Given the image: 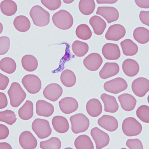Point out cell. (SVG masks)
Wrapping results in <instances>:
<instances>
[{"mask_svg":"<svg viewBox=\"0 0 149 149\" xmlns=\"http://www.w3.org/2000/svg\"><path fill=\"white\" fill-rule=\"evenodd\" d=\"M29 15L33 24L39 27L47 26L50 22V14L40 6L32 7Z\"/></svg>","mask_w":149,"mask_h":149,"instance_id":"obj_1","label":"cell"},{"mask_svg":"<svg viewBox=\"0 0 149 149\" xmlns=\"http://www.w3.org/2000/svg\"><path fill=\"white\" fill-rule=\"evenodd\" d=\"M52 21L56 27L62 30L70 29L74 23L72 15L69 12L63 10H60L53 15Z\"/></svg>","mask_w":149,"mask_h":149,"instance_id":"obj_2","label":"cell"},{"mask_svg":"<svg viewBox=\"0 0 149 149\" xmlns=\"http://www.w3.org/2000/svg\"><path fill=\"white\" fill-rule=\"evenodd\" d=\"M8 93L10 100V105L14 107H19L26 97V92L17 82L12 84L10 88L8 91Z\"/></svg>","mask_w":149,"mask_h":149,"instance_id":"obj_3","label":"cell"},{"mask_svg":"<svg viewBox=\"0 0 149 149\" xmlns=\"http://www.w3.org/2000/svg\"><path fill=\"white\" fill-rule=\"evenodd\" d=\"M72 124V131L74 134L86 131L90 126V120L86 115L78 113L70 118Z\"/></svg>","mask_w":149,"mask_h":149,"instance_id":"obj_4","label":"cell"},{"mask_svg":"<svg viewBox=\"0 0 149 149\" xmlns=\"http://www.w3.org/2000/svg\"><path fill=\"white\" fill-rule=\"evenodd\" d=\"M32 130L39 139H45L50 136L52 129L48 121L42 119H35L32 124Z\"/></svg>","mask_w":149,"mask_h":149,"instance_id":"obj_5","label":"cell"},{"mask_svg":"<svg viewBox=\"0 0 149 149\" xmlns=\"http://www.w3.org/2000/svg\"><path fill=\"white\" fill-rule=\"evenodd\" d=\"M122 129L124 134L127 136H136L142 132V126L135 118L128 117L124 120Z\"/></svg>","mask_w":149,"mask_h":149,"instance_id":"obj_6","label":"cell"},{"mask_svg":"<svg viewBox=\"0 0 149 149\" xmlns=\"http://www.w3.org/2000/svg\"><path fill=\"white\" fill-rule=\"evenodd\" d=\"M22 83L24 88L31 94L38 93L41 88V81L39 77L34 74H29L24 77Z\"/></svg>","mask_w":149,"mask_h":149,"instance_id":"obj_7","label":"cell"},{"mask_svg":"<svg viewBox=\"0 0 149 149\" xmlns=\"http://www.w3.org/2000/svg\"><path fill=\"white\" fill-rule=\"evenodd\" d=\"M103 88L107 92L118 94L125 91L128 88V84L125 80L122 78H117L105 82Z\"/></svg>","mask_w":149,"mask_h":149,"instance_id":"obj_8","label":"cell"},{"mask_svg":"<svg viewBox=\"0 0 149 149\" xmlns=\"http://www.w3.org/2000/svg\"><path fill=\"white\" fill-rule=\"evenodd\" d=\"M91 135L95 141L97 149H102L109 145L110 141L109 135L97 127H95L91 130Z\"/></svg>","mask_w":149,"mask_h":149,"instance_id":"obj_9","label":"cell"},{"mask_svg":"<svg viewBox=\"0 0 149 149\" xmlns=\"http://www.w3.org/2000/svg\"><path fill=\"white\" fill-rule=\"evenodd\" d=\"M132 90L138 97H143L149 91V81L145 78L136 79L132 82Z\"/></svg>","mask_w":149,"mask_h":149,"instance_id":"obj_10","label":"cell"},{"mask_svg":"<svg viewBox=\"0 0 149 149\" xmlns=\"http://www.w3.org/2000/svg\"><path fill=\"white\" fill-rule=\"evenodd\" d=\"M43 93L46 99L51 102H56L62 95L63 89L57 84H51L44 88Z\"/></svg>","mask_w":149,"mask_h":149,"instance_id":"obj_11","label":"cell"},{"mask_svg":"<svg viewBox=\"0 0 149 149\" xmlns=\"http://www.w3.org/2000/svg\"><path fill=\"white\" fill-rule=\"evenodd\" d=\"M126 34V30L123 26L115 24L109 27L105 35L108 40L118 41L123 38Z\"/></svg>","mask_w":149,"mask_h":149,"instance_id":"obj_12","label":"cell"},{"mask_svg":"<svg viewBox=\"0 0 149 149\" xmlns=\"http://www.w3.org/2000/svg\"><path fill=\"white\" fill-rule=\"evenodd\" d=\"M103 63L102 56L97 53H93L88 55L84 60L85 67L91 71H96L100 68Z\"/></svg>","mask_w":149,"mask_h":149,"instance_id":"obj_13","label":"cell"},{"mask_svg":"<svg viewBox=\"0 0 149 149\" xmlns=\"http://www.w3.org/2000/svg\"><path fill=\"white\" fill-rule=\"evenodd\" d=\"M96 14L104 17L109 24L117 21L119 17L118 11L114 7H98Z\"/></svg>","mask_w":149,"mask_h":149,"instance_id":"obj_14","label":"cell"},{"mask_svg":"<svg viewBox=\"0 0 149 149\" xmlns=\"http://www.w3.org/2000/svg\"><path fill=\"white\" fill-rule=\"evenodd\" d=\"M19 143L20 146L24 149H34L37 145V140L29 131H25L20 134Z\"/></svg>","mask_w":149,"mask_h":149,"instance_id":"obj_15","label":"cell"},{"mask_svg":"<svg viewBox=\"0 0 149 149\" xmlns=\"http://www.w3.org/2000/svg\"><path fill=\"white\" fill-rule=\"evenodd\" d=\"M102 53L105 59L109 60L118 59L121 55L120 50L116 44L108 43L102 48Z\"/></svg>","mask_w":149,"mask_h":149,"instance_id":"obj_16","label":"cell"},{"mask_svg":"<svg viewBox=\"0 0 149 149\" xmlns=\"http://www.w3.org/2000/svg\"><path fill=\"white\" fill-rule=\"evenodd\" d=\"M61 111L66 114H70L76 111L79 104L76 100L71 97H66L62 99L59 102Z\"/></svg>","mask_w":149,"mask_h":149,"instance_id":"obj_17","label":"cell"},{"mask_svg":"<svg viewBox=\"0 0 149 149\" xmlns=\"http://www.w3.org/2000/svg\"><path fill=\"white\" fill-rule=\"evenodd\" d=\"M98 125L109 132H114L118 127V122L115 117L108 115H104L98 119Z\"/></svg>","mask_w":149,"mask_h":149,"instance_id":"obj_18","label":"cell"},{"mask_svg":"<svg viewBox=\"0 0 149 149\" xmlns=\"http://www.w3.org/2000/svg\"><path fill=\"white\" fill-rule=\"evenodd\" d=\"M54 111V107L50 103L43 100L37 101L36 104V112L37 115L43 117H50Z\"/></svg>","mask_w":149,"mask_h":149,"instance_id":"obj_19","label":"cell"},{"mask_svg":"<svg viewBox=\"0 0 149 149\" xmlns=\"http://www.w3.org/2000/svg\"><path fill=\"white\" fill-rule=\"evenodd\" d=\"M120 70L118 64L116 63H107L104 65L100 72V76L102 79H107L118 74Z\"/></svg>","mask_w":149,"mask_h":149,"instance_id":"obj_20","label":"cell"},{"mask_svg":"<svg viewBox=\"0 0 149 149\" xmlns=\"http://www.w3.org/2000/svg\"><path fill=\"white\" fill-rule=\"evenodd\" d=\"M100 98L104 103L105 112L113 113L118 110V104L115 97L106 93H102Z\"/></svg>","mask_w":149,"mask_h":149,"instance_id":"obj_21","label":"cell"},{"mask_svg":"<svg viewBox=\"0 0 149 149\" xmlns=\"http://www.w3.org/2000/svg\"><path fill=\"white\" fill-rule=\"evenodd\" d=\"M122 109L126 111H131L135 107L137 100L129 93H123L118 97Z\"/></svg>","mask_w":149,"mask_h":149,"instance_id":"obj_22","label":"cell"},{"mask_svg":"<svg viewBox=\"0 0 149 149\" xmlns=\"http://www.w3.org/2000/svg\"><path fill=\"white\" fill-rule=\"evenodd\" d=\"M122 70L127 76L133 77L138 74L140 67L138 63L134 60L127 59L122 64Z\"/></svg>","mask_w":149,"mask_h":149,"instance_id":"obj_23","label":"cell"},{"mask_svg":"<svg viewBox=\"0 0 149 149\" xmlns=\"http://www.w3.org/2000/svg\"><path fill=\"white\" fill-rule=\"evenodd\" d=\"M86 111L88 115L93 117H97L101 114L102 107L100 101L96 98H92L86 103Z\"/></svg>","mask_w":149,"mask_h":149,"instance_id":"obj_24","label":"cell"},{"mask_svg":"<svg viewBox=\"0 0 149 149\" xmlns=\"http://www.w3.org/2000/svg\"><path fill=\"white\" fill-rule=\"evenodd\" d=\"M52 124L55 130L61 134L65 133L69 129V124L67 119L62 116H56L53 117Z\"/></svg>","mask_w":149,"mask_h":149,"instance_id":"obj_25","label":"cell"},{"mask_svg":"<svg viewBox=\"0 0 149 149\" xmlns=\"http://www.w3.org/2000/svg\"><path fill=\"white\" fill-rule=\"evenodd\" d=\"M89 22L95 34L98 36L103 34L107 27V23L102 17L97 15H94L90 19Z\"/></svg>","mask_w":149,"mask_h":149,"instance_id":"obj_26","label":"cell"},{"mask_svg":"<svg viewBox=\"0 0 149 149\" xmlns=\"http://www.w3.org/2000/svg\"><path fill=\"white\" fill-rule=\"evenodd\" d=\"M122 51L126 56H134L137 53L138 47L137 45L131 39H127L120 43Z\"/></svg>","mask_w":149,"mask_h":149,"instance_id":"obj_27","label":"cell"},{"mask_svg":"<svg viewBox=\"0 0 149 149\" xmlns=\"http://www.w3.org/2000/svg\"><path fill=\"white\" fill-rule=\"evenodd\" d=\"M19 117L24 120H28L33 115V104L32 102L27 100L18 112Z\"/></svg>","mask_w":149,"mask_h":149,"instance_id":"obj_28","label":"cell"},{"mask_svg":"<svg viewBox=\"0 0 149 149\" xmlns=\"http://www.w3.org/2000/svg\"><path fill=\"white\" fill-rule=\"evenodd\" d=\"M14 26L19 31L26 32L31 27V22L26 16L19 15L15 17L14 20Z\"/></svg>","mask_w":149,"mask_h":149,"instance_id":"obj_29","label":"cell"},{"mask_svg":"<svg viewBox=\"0 0 149 149\" xmlns=\"http://www.w3.org/2000/svg\"><path fill=\"white\" fill-rule=\"evenodd\" d=\"M22 64L24 69L26 71L33 72L37 68L38 61L32 55H26L22 59Z\"/></svg>","mask_w":149,"mask_h":149,"instance_id":"obj_30","label":"cell"},{"mask_svg":"<svg viewBox=\"0 0 149 149\" xmlns=\"http://www.w3.org/2000/svg\"><path fill=\"white\" fill-rule=\"evenodd\" d=\"M74 146L77 149H93V143L88 136L81 135L74 141Z\"/></svg>","mask_w":149,"mask_h":149,"instance_id":"obj_31","label":"cell"},{"mask_svg":"<svg viewBox=\"0 0 149 149\" xmlns=\"http://www.w3.org/2000/svg\"><path fill=\"white\" fill-rule=\"evenodd\" d=\"M17 3L11 0H4L1 3V10L4 15L12 16L17 11Z\"/></svg>","mask_w":149,"mask_h":149,"instance_id":"obj_32","label":"cell"},{"mask_svg":"<svg viewBox=\"0 0 149 149\" xmlns=\"http://www.w3.org/2000/svg\"><path fill=\"white\" fill-rule=\"evenodd\" d=\"M60 79L62 84L68 88L72 87L76 83V77L74 73L70 70H65L62 72Z\"/></svg>","mask_w":149,"mask_h":149,"instance_id":"obj_33","label":"cell"},{"mask_svg":"<svg viewBox=\"0 0 149 149\" xmlns=\"http://www.w3.org/2000/svg\"><path fill=\"white\" fill-rule=\"evenodd\" d=\"M133 37L140 44H146L149 41V31L143 27H138L134 30Z\"/></svg>","mask_w":149,"mask_h":149,"instance_id":"obj_34","label":"cell"},{"mask_svg":"<svg viewBox=\"0 0 149 149\" xmlns=\"http://www.w3.org/2000/svg\"><path fill=\"white\" fill-rule=\"evenodd\" d=\"M0 69L2 71L11 74L16 70L17 64L15 61L11 58H3L0 61Z\"/></svg>","mask_w":149,"mask_h":149,"instance_id":"obj_35","label":"cell"},{"mask_svg":"<svg viewBox=\"0 0 149 149\" xmlns=\"http://www.w3.org/2000/svg\"><path fill=\"white\" fill-rule=\"evenodd\" d=\"M95 8L93 0H81L79 4V10L81 14L88 15L93 13Z\"/></svg>","mask_w":149,"mask_h":149,"instance_id":"obj_36","label":"cell"},{"mask_svg":"<svg viewBox=\"0 0 149 149\" xmlns=\"http://www.w3.org/2000/svg\"><path fill=\"white\" fill-rule=\"evenodd\" d=\"M72 50L76 56L81 57L85 56L88 51V45L86 43L79 40L74 41L72 46Z\"/></svg>","mask_w":149,"mask_h":149,"instance_id":"obj_37","label":"cell"},{"mask_svg":"<svg viewBox=\"0 0 149 149\" xmlns=\"http://www.w3.org/2000/svg\"><path fill=\"white\" fill-rule=\"evenodd\" d=\"M76 34L79 39L86 40L92 37V32L88 25L81 24L77 28Z\"/></svg>","mask_w":149,"mask_h":149,"instance_id":"obj_38","label":"cell"},{"mask_svg":"<svg viewBox=\"0 0 149 149\" xmlns=\"http://www.w3.org/2000/svg\"><path fill=\"white\" fill-rule=\"evenodd\" d=\"M40 147L43 149H60L61 147V142L59 138L52 137L40 143Z\"/></svg>","mask_w":149,"mask_h":149,"instance_id":"obj_39","label":"cell"},{"mask_svg":"<svg viewBox=\"0 0 149 149\" xmlns=\"http://www.w3.org/2000/svg\"><path fill=\"white\" fill-rule=\"evenodd\" d=\"M17 118L14 111L6 110L0 112V121L5 122L10 125H13L17 120Z\"/></svg>","mask_w":149,"mask_h":149,"instance_id":"obj_40","label":"cell"},{"mask_svg":"<svg viewBox=\"0 0 149 149\" xmlns=\"http://www.w3.org/2000/svg\"><path fill=\"white\" fill-rule=\"evenodd\" d=\"M136 115L144 123H149V107L147 105H141L136 111Z\"/></svg>","mask_w":149,"mask_h":149,"instance_id":"obj_41","label":"cell"},{"mask_svg":"<svg viewBox=\"0 0 149 149\" xmlns=\"http://www.w3.org/2000/svg\"><path fill=\"white\" fill-rule=\"evenodd\" d=\"M41 2L43 5L50 10H55L59 9L62 3L60 0H41Z\"/></svg>","mask_w":149,"mask_h":149,"instance_id":"obj_42","label":"cell"},{"mask_svg":"<svg viewBox=\"0 0 149 149\" xmlns=\"http://www.w3.org/2000/svg\"><path fill=\"white\" fill-rule=\"evenodd\" d=\"M10 46V40L7 36L0 37V54H5L9 51Z\"/></svg>","mask_w":149,"mask_h":149,"instance_id":"obj_43","label":"cell"},{"mask_svg":"<svg viewBox=\"0 0 149 149\" xmlns=\"http://www.w3.org/2000/svg\"><path fill=\"white\" fill-rule=\"evenodd\" d=\"M126 144L129 149H143L142 143L139 139H128Z\"/></svg>","mask_w":149,"mask_h":149,"instance_id":"obj_44","label":"cell"},{"mask_svg":"<svg viewBox=\"0 0 149 149\" xmlns=\"http://www.w3.org/2000/svg\"><path fill=\"white\" fill-rule=\"evenodd\" d=\"M139 18L143 24L149 26V11H141Z\"/></svg>","mask_w":149,"mask_h":149,"instance_id":"obj_45","label":"cell"},{"mask_svg":"<svg viewBox=\"0 0 149 149\" xmlns=\"http://www.w3.org/2000/svg\"><path fill=\"white\" fill-rule=\"evenodd\" d=\"M9 83V78L2 74H0V90H5Z\"/></svg>","mask_w":149,"mask_h":149,"instance_id":"obj_46","label":"cell"},{"mask_svg":"<svg viewBox=\"0 0 149 149\" xmlns=\"http://www.w3.org/2000/svg\"><path fill=\"white\" fill-rule=\"evenodd\" d=\"M9 135V128L3 124H0V139L3 140L7 138Z\"/></svg>","mask_w":149,"mask_h":149,"instance_id":"obj_47","label":"cell"},{"mask_svg":"<svg viewBox=\"0 0 149 149\" xmlns=\"http://www.w3.org/2000/svg\"><path fill=\"white\" fill-rule=\"evenodd\" d=\"M8 103V100L5 94L3 93H0V109L6 108Z\"/></svg>","mask_w":149,"mask_h":149,"instance_id":"obj_48","label":"cell"},{"mask_svg":"<svg viewBox=\"0 0 149 149\" xmlns=\"http://www.w3.org/2000/svg\"><path fill=\"white\" fill-rule=\"evenodd\" d=\"M136 5L141 8H144V9H149V1H137L135 0V1Z\"/></svg>","mask_w":149,"mask_h":149,"instance_id":"obj_49","label":"cell"},{"mask_svg":"<svg viewBox=\"0 0 149 149\" xmlns=\"http://www.w3.org/2000/svg\"><path fill=\"white\" fill-rule=\"evenodd\" d=\"M0 149H12V148L10 144L7 143H0Z\"/></svg>","mask_w":149,"mask_h":149,"instance_id":"obj_50","label":"cell"},{"mask_svg":"<svg viewBox=\"0 0 149 149\" xmlns=\"http://www.w3.org/2000/svg\"><path fill=\"white\" fill-rule=\"evenodd\" d=\"M117 0L115 1H107V0H97V2L99 4H102V3H114L117 2Z\"/></svg>","mask_w":149,"mask_h":149,"instance_id":"obj_51","label":"cell"},{"mask_svg":"<svg viewBox=\"0 0 149 149\" xmlns=\"http://www.w3.org/2000/svg\"><path fill=\"white\" fill-rule=\"evenodd\" d=\"M64 2H65L66 3H72V2H73V1H64Z\"/></svg>","mask_w":149,"mask_h":149,"instance_id":"obj_52","label":"cell"}]
</instances>
